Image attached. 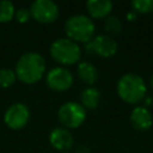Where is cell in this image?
Segmentation results:
<instances>
[{"mask_svg":"<svg viewBox=\"0 0 153 153\" xmlns=\"http://www.w3.org/2000/svg\"><path fill=\"white\" fill-rule=\"evenodd\" d=\"M17 80V75L14 71L10 68H0V87L7 88L12 86Z\"/></svg>","mask_w":153,"mask_h":153,"instance_id":"cell-17","label":"cell"},{"mask_svg":"<svg viewBox=\"0 0 153 153\" xmlns=\"http://www.w3.org/2000/svg\"><path fill=\"white\" fill-rule=\"evenodd\" d=\"M31 17L42 24L54 23L59 17V6L53 0H36L30 6Z\"/></svg>","mask_w":153,"mask_h":153,"instance_id":"cell-6","label":"cell"},{"mask_svg":"<svg viewBox=\"0 0 153 153\" xmlns=\"http://www.w3.org/2000/svg\"><path fill=\"white\" fill-rule=\"evenodd\" d=\"M79 79L86 85H93L98 80V71L96 66L88 61H82L76 67Z\"/></svg>","mask_w":153,"mask_h":153,"instance_id":"cell-13","label":"cell"},{"mask_svg":"<svg viewBox=\"0 0 153 153\" xmlns=\"http://www.w3.org/2000/svg\"><path fill=\"white\" fill-rule=\"evenodd\" d=\"M30 120V110L24 103H14L12 104L4 114L5 124L13 129L19 130L24 128Z\"/></svg>","mask_w":153,"mask_h":153,"instance_id":"cell-8","label":"cell"},{"mask_svg":"<svg viewBox=\"0 0 153 153\" xmlns=\"http://www.w3.org/2000/svg\"><path fill=\"white\" fill-rule=\"evenodd\" d=\"M130 123L136 130H147L152 127L153 118L151 111L145 106H135L130 112Z\"/></svg>","mask_w":153,"mask_h":153,"instance_id":"cell-11","label":"cell"},{"mask_svg":"<svg viewBox=\"0 0 153 153\" xmlns=\"http://www.w3.org/2000/svg\"><path fill=\"white\" fill-rule=\"evenodd\" d=\"M127 18H128L129 20H134V19L136 18V13H135V12H129V13L127 14Z\"/></svg>","mask_w":153,"mask_h":153,"instance_id":"cell-21","label":"cell"},{"mask_svg":"<svg viewBox=\"0 0 153 153\" xmlns=\"http://www.w3.org/2000/svg\"><path fill=\"white\" fill-rule=\"evenodd\" d=\"M117 94L122 100L129 104H137L146 96L145 80L134 73H127L122 75L117 81Z\"/></svg>","mask_w":153,"mask_h":153,"instance_id":"cell-2","label":"cell"},{"mask_svg":"<svg viewBox=\"0 0 153 153\" xmlns=\"http://www.w3.org/2000/svg\"><path fill=\"white\" fill-rule=\"evenodd\" d=\"M57 118L63 128H78L86 120V109L76 102H67L59 108Z\"/></svg>","mask_w":153,"mask_h":153,"instance_id":"cell-5","label":"cell"},{"mask_svg":"<svg viewBox=\"0 0 153 153\" xmlns=\"http://www.w3.org/2000/svg\"><path fill=\"white\" fill-rule=\"evenodd\" d=\"M96 26L93 20L85 14H74L65 23V32L67 37L74 42L88 43L94 37Z\"/></svg>","mask_w":153,"mask_h":153,"instance_id":"cell-3","label":"cell"},{"mask_svg":"<svg viewBox=\"0 0 153 153\" xmlns=\"http://www.w3.org/2000/svg\"><path fill=\"white\" fill-rule=\"evenodd\" d=\"M131 7L135 13H151L153 12V0H133Z\"/></svg>","mask_w":153,"mask_h":153,"instance_id":"cell-18","label":"cell"},{"mask_svg":"<svg viewBox=\"0 0 153 153\" xmlns=\"http://www.w3.org/2000/svg\"><path fill=\"white\" fill-rule=\"evenodd\" d=\"M75 153H91V151H90L88 146H86V145H79L76 147Z\"/></svg>","mask_w":153,"mask_h":153,"instance_id":"cell-20","label":"cell"},{"mask_svg":"<svg viewBox=\"0 0 153 153\" xmlns=\"http://www.w3.org/2000/svg\"><path fill=\"white\" fill-rule=\"evenodd\" d=\"M104 29H105V31L108 32V35L110 37L117 36L122 31V22L116 16H109V17L105 18Z\"/></svg>","mask_w":153,"mask_h":153,"instance_id":"cell-15","label":"cell"},{"mask_svg":"<svg viewBox=\"0 0 153 153\" xmlns=\"http://www.w3.org/2000/svg\"><path fill=\"white\" fill-rule=\"evenodd\" d=\"M14 18H16L17 22H19V23H26V22L31 18V12H30V10L26 8V7H20V8H18V10H16Z\"/></svg>","mask_w":153,"mask_h":153,"instance_id":"cell-19","label":"cell"},{"mask_svg":"<svg viewBox=\"0 0 153 153\" xmlns=\"http://www.w3.org/2000/svg\"><path fill=\"white\" fill-rule=\"evenodd\" d=\"M14 13H16V8L13 2H11L10 0L0 1V23H7L12 20Z\"/></svg>","mask_w":153,"mask_h":153,"instance_id":"cell-16","label":"cell"},{"mask_svg":"<svg viewBox=\"0 0 153 153\" xmlns=\"http://www.w3.org/2000/svg\"><path fill=\"white\" fill-rule=\"evenodd\" d=\"M85 50L100 57H111L117 51V42L109 35H97L85 44Z\"/></svg>","mask_w":153,"mask_h":153,"instance_id":"cell-7","label":"cell"},{"mask_svg":"<svg viewBox=\"0 0 153 153\" xmlns=\"http://www.w3.org/2000/svg\"><path fill=\"white\" fill-rule=\"evenodd\" d=\"M151 85H152V87H153V74H152V76H151Z\"/></svg>","mask_w":153,"mask_h":153,"instance_id":"cell-22","label":"cell"},{"mask_svg":"<svg viewBox=\"0 0 153 153\" xmlns=\"http://www.w3.org/2000/svg\"><path fill=\"white\" fill-rule=\"evenodd\" d=\"M65 153H66V152H65Z\"/></svg>","mask_w":153,"mask_h":153,"instance_id":"cell-23","label":"cell"},{"mask_svg":"<svg viewBox=\"0 0 153 153\" xmlns=\"http://www.w3.org/2000/svg\"><path fill=\"white\" fill-rule=\"evenodd\" d=\"M49 51L53 60L63 66L74 65L81 57V49L79 44L69 38H59L54 41Z\"/></svg>","mask_w":153,"mask_h":153,"instance_id":"cell-4","label":"cell"},{"mask_svg":"<svg viewBox=\"0 0 153 153\" xmlns=\"http://www.w3.org/2000/svg\"><path fill=\"white\" fill-rule=\"evenodd\" d=\"M86 8L90 16L94 19H102L109 17L112 10V2L110 0H88Z\"/></svg>","mask_w":153,"mask_h":153,"instance_id":"cell-12","label":"cell"},{"mask_svg":"<svg viewBox=\"0 0 153 153\" xmlns=\"http://www.w3.org/2000/svg\"><path fill=\"white\" fill-rule=\"evenodd\" d=\"M49 142L55 149L61 151V152H66V151L72 148L74 139H73L72 133L67 128L57 127L50 131Z\"/></svg>","mask_w":153,"mask_h":153,"instance_id":"cell-10","label":"cell"},{"mask_svg":"<svg viewBox=\"0 0 153 153\" xmlns=\"http://www.w3.org/2000/svg\"><path fill=\"white\" fill-rule=\"evenodd\" d=\"M45 67V60L41 54L36 51H27L17 61L14 73L17 79H19L22 82L32 85L43 78Z\"/></svg>","mask_w":153,"mask_h":153,"instance_id":"cell-1","label":"cell"},{"mask_svg":"<svg viewBox=\"0 0 153 153\" xmlns=\"http://www.w3.org/2000/svg\"><path fill=\"white\" fill-rule=\"evenodd\" d=\"M80 100H81V105L85 109L93 110L98 106L100 102V92L96 87H91V86L86 87L80 93Z\"/></svg>","mask_w":153,"mask_h":153,"instance_id":"cell-14","label":"cell"},{"mask_svg":"<svg viewBox=\"0 0 153 153\" xmlns=\"http://www.w3.org/2000/svg\"><path fill=\"white\" fill-rule=\"evenodd\" d=\"M45 82L50 90L55 92H63L73 85V75L65 67H55L47 73Z\"/></svg>","mask_w":153,"mask_h":153,"instance_id":"cell-9","label":"cell"}]
</instances>
